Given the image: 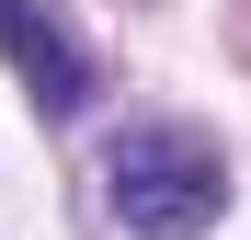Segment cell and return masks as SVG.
Here are the masks:
<instances>
[{
	"label": "cell",
	"instance_id": "cell-1",
	"mask_svg": "<svg viewBox=\"0 0 251 240\" xmlns=\"http://www.w3.org/2000/svg\"><path fill=\"white\" fill-rule=\"evenodd\" d=\"M103 206L126 217V240H194L228 206V160L194 126H126L103 149Z\"/></svg>",
	"mask_w": 251,
	"mask_h": 240
},
{
	"label": "cell",
	"instance_id": "cell-2",
	"mask_svg": "<svg viewBox=\"0 0 251 240\" xmlns=\"http://www.w3.org/2000/svg\"><path fill=\"white\" fill-rule=\"evenodd\" d=\"M0 57L34 80V103H46V114H80V103H92V57H80L34 0H0Z\"/></svg>",
	"mask_w": 251,
	"mask_h": 240
}]
</instances>
